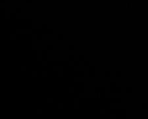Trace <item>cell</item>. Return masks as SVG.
<instances>
[]
</instances>
